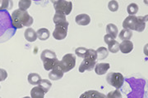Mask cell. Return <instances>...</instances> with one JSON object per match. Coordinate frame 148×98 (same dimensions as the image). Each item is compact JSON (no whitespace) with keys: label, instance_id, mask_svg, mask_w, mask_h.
<instances>
[{"label":"cell","instance_id":"6da1fadb","mask_svg":"<svg viewBox=\"0 0 148 98\" xmlns=\"http://www.w3.org/2000/svg\"><path fill=\"white\" fill-rule=\"evenodd\" d=\"M12 25L15 29H22L23 27L32 26L34 22L33 17L30 16L27 11H21L19 8L13 11L11 16Z\"/></svg>","mask_w":148,"mask_h":98},{"label":"cell","instance_id":"7a4b0ae2","mask_svg":"<svg viewBox=\"0 0 148 98\" xmlns=\"http://www.w3.org/2000/svg\"><path fill=\"white\" fill-rule=\"evenodd\" d=\"M40 59L43 62L45 70L47 71H50L53 68L58 67L59 61L57 58L55 52L51 50L45 49L40 54Z\"/></svg>","mask_w":148,"mask_h":98},{"label":"cell","instance_id":"3957f363","mask_svg":"<svg viewBox=\"0 0 148 98\" xmlns=\"http://www.w3.org/2000/svg\"><path fill=\"white\" fill-rule=\"evenodd\" d=\"M76 66V56L72 53L64 55L61 61L58 62V67L64 73L72 70Z\"/></svg>","mask_w":148,"mask_h":98},{"label":"cell","instance_id":"277c9868","mask_svg":"<svg viewBox=\"0 0 148 98\" xmlns=\"http://www.w3.org/2000/svg\"><path fill=\"white\" fill-rule=\"evenodd\" d=\"M106 81L110 86L114 88L119 89L122 88L124 83V77L123 75L118 72L109 73L106 76Z\"/></svg>","mask_w":148,"mask_h":98},{"label":"cell","instance_id":"5b68a950","mask_svg":"<svg viewBox=\"0 0 148 98\" xmlns=\"http://www.w3.org/2000/svg\"><path fill=\"white\" fill-rule=\"evenodd\" d=\"M53 7L55 12L69 16L73 10V3L66 0H60L53 3Z\"/></svg>","mask_w":148,"mask_h":98},{"label":"cell","instance_id":"8992f818","mask_svg":"<svg viewBox=\"0 0 148 98\" xmlns=\"http://www.w3.org/2000/svg\"><path fill=\"white\" fill-rule=\"evenodd\" d=\"M69 24L55 25L53 32V37L56 40H63L68 35V29Z\"/></svg>","mask_w":148,"mask_h":98},{"label":"cell","instance_id":"52a82bcc","mask_svg":"<svg viewBox=\"0 0 148 98\" xmlns=\"http://www.w3.org/2000/svg\"><path fill=\"white\" fill-rule=\"evenodd\" d=\"M95 64H96V62L95 61L90 60L88 58H83V61L81 63L78 70L80 73H84L86 70L91 71L95 67Z\"/></svg>","mask_w":148,"mask_h":98},{"label":"cell","instance_id":"ba28073f","mask_svg":"<svg viewBox=\"0 0 148 98\" xmlns=\"http://www.w3.org/2000/svg\"><path fill=\"white\" fill-rule=\"evenodd\" d=\"M137 21H138V17L136 16L129 15L125 18V20L123 22V29H128L130 30H134Z\"/></svg>","mask_w":148,"mask_h":98},{"label":"cell","instance_id":"9c48e42d","mask_svg":"<svg viewBox=\"0 0 148 98\" xmlns=\"http://www.w3.org/2000/svg\"><path fill=\"white\" fill-rule=\"evenodd\" d=\"M75 21L78 26H86L90 24V17L86 13H82V14H79L76 16Z\"/></svg>","mask_w":148,"mask_h":98},{"label":"cell","instance_id":"30bf717a","mask_svg":"<svg viewBox=\"0 0 148 98\" xmlns=\"http://www.w3.org/2000/svg\"><path fill=\"white\" fill-rule=\"evenodd\" d=\"M110 67V66L109 63H98V64H95L94 69H95V72L96 74L103 75L107 73Z\"/></svg>","mask_w":148,"mask_h":98},{"label":"cell","instance_id":"8fae6325","mask_svg":"<svg viewBox=\"0 0 148 98\" xmlns=\"http://www.w3.org/2000/svg\"><path fill=\"white\" fill-rule=\"evenodd\" d=\"M133 49V43L130 40H123L119 43V50L123 54H127L131 52Z\"/></svg>","mask_w":148,"mask_h":98},{"label":"cell","instance_id":"7c38bea8","mask_svg":"<svg viewBox=\"0 0 148 98\" xmlns=\"http://www.w3.org/2000/svg\"><path fill=\"white\" fill-rule=\"evenodd\" d=\"M64 73L58 67L53 68V70H51L50 72L49 73V78L53 81H57L64 77Z\"/></svg>","mask_w":148,"mask_h":98},{"label":"cell","instance_id":"4fadbf2b","mask_svg":"<svg viewBox=\"0 0 148 98\" xmlns=\"http://www.w3.org/2000/svg\"><path fill=\"white\" fill-rule=\"evenodd\" d=\"M24 37L27 39V41L30 42V43H33L37 39L36 31H35L34 29L29 27L24 32Z\"/></svg>","mask_w":148,"mask_h":98},{"label":"cell","instance_id":"5bb4252c","mask_svg":"<svg viewBox=\"0 0 148 98\" xmlns=\"http://www.w3.org/2000/svg\"><path fill=\"white\" fill-rule=\"evenodd\" d=\"M37 34V39L41 40V41H45L47 40L48 39L50 36V32L49 30L46 29V28H41V29H39L36 31Z\"/></svg>","mask_w":148,"mask_h":98},{"label":"cell","instance_id":"9a60e30c","mask_svg":"<svg viewBox=\"0 0 148 98\" xmlns=\"http://www.w3.org/2000/svg\"><path fill=\"white\" fill-rule=\"evenodd\" d=\"M146 18H147V16H146V17L138 16V21H137V24H136L134 30H136L138 33H141V32H143L145 30V28H146V21H147V20H145Z\"/></svg>","mask_w":148,"mask_h":98},{"label":"cell","instance_id":"2e32d148","mask_svg":"<svg viewBox=\"0 0 148 98\" xmlns=\"http://www.w3.org/2000/svg\"><path fill=\"white\" fill-rule=\"evenodd\" d=\"M53 23L55 25H63V24H69V21L66 19V16L62 13H58L55 12L53 16Z\"/></svg>","mask_w":148,"mask_h":98},{"label":"cell","instance_id":"e0dca14e","mask_svg":"<svg viewBox=\"0 0 148 98\" xmlns=\"http://www.w3.org/2000/svg\"><path fill=\"white\" fill-rule=\"evenodd\" d=\"M45 93L40 86H36L31 90V97L32 98H43Z\"/></svg>","mask_w":148,"mask_h":98},{"label":"cell","instance_id":"ac0fdd59","mask_svg":"<svg viewBox=\"0 0 148 98\" xmlns=\"http://www.w3.org/2000/svg\"><path fill=\"white\" fill-rule=\"evenodd\" d=\"M106 97L105 94L99 93L95 90H90L81 95V97Z\"/></svg>","mask_w":148,"mask_h":98},{"label":"cell","instance_id":"d6986e66","mask_svg":"<svg viewBox=\"0 0 148 98\" xmlns=\"http://www.w3.org/2000/svg\"><path fill=\"white\" fill-rule=\"evenodd\" d=\"M40 80H41V77L37 73H31L28 75V82L32 85H38Z\"/></svg>","mask_w":148,"mask_h":98},{"label":"cell","instance_id":"ffe728a7","mask_svg":"<svg viewBox=\"0 0 148 98\" xmlns=\"http://www.w3.org/2000/svg\"><path fill=\"white\" fill-rule=\"evenodd\" d=\"M132 35H133V34H132V30H130L128 29H123L120 31L119 37L122 41H123V40H130Z\"/></svg>","mask_w":148,"mask_h":98},{"label":"cell","instance_id":"44dd1931","mask_svg":"<svg viewBox=\"0 0 148 98\" xmlns=\"http://www.w3.org/2000/svg\"><path fill=\"white\" fill-rule=\"evenodd\" d=\"M97 54V60H104L109 56V51L108 49L104 47H100L97 50H95Z\"/></svg>","mask_w":148,"mask_h":98},{"label":"cell","instance_id":"7402d4cb","mask_svg":"<svg viewBox=\"0 0 148 98\" xmlns=\"http://www.w3.org/2000/svg\"><path fill=\"white\" fill-rule=\"evenodd\" d=\"M106 32H107V34H110L114 39H116L118 34H119V30H118V27L114 24L110 23V24H108L106 26Z\"/></svg>","mask_w":148,"mask_h":98},{"label":"cell","instance_id":"603a6c76","mask_svg":"<svg viewBox=\"0 0 148 98\" xmlns=\"http://www.w3.org/2000/svg\"><path fill=\"white\" fill-rule=\"evenodd\" d=\"M38 86H40V88H42L45 93H47L49 91V89L51 88V87H52V83L48 79H42L41 78L40 83H38Z\"/></svg>","mask_w":148,"mask_h":98},{"label":"cell","instance_id":"cb8c5ba5","mask_svg":"<svg viewBox=\"0 0 148 98\" xmlns=\"http://www.w3.org/2000/svg\"><path fill=\"white\" fill-rule=\"evenodd\" d=\"M13 7L12 0H1L0 3V11L11 10Z\"/></svg>","mask_w":148,"mask_h":98},{"label":"cell","instance_id":"d4e9b609","mask_svg":"<svg viewBox=\"0 0 148 98\" xmlns=\"http://www.w3.org/2000/svg\"><path fill=\"white\" fill-rule=\"evenodd\" d=\"M108 51H110L112 53H117L119 51V42L114 39L113 41L108 44Z\"/></svg>","mask_w":148,"mask_h":98},{"label":"cell","instance_id":"484cf974","mask_svg":"<svg viewBox=\"0 0 148 98\" xmlns=\"http://www.w3.org/2000/svg\"><path fill=\"white\" fill-rule=\"evenodd\" d=\"M138 10H139L138 5V4H136V3H130V4L127 7V13L130 16L136 15L138 12Z\"/></svg>","mask_w":148,"mask_h":98},{"label":"cell","instance_id":"4316f807","mask_svg":"<svg viewBox=\"0 0 148 98\" xmlns=\"http://www.w3.org/2000/svg\"><path fill=\"white\" fill-rule=\"evenodd\" d=\"M32 5V0H20L18 3L19 9L21 11H27Z\"/></svg>","mask_w":148,"mask_h":98},{"label":"cell","instance_id":"83f0119b","mask_svg":"<svg viewBox=\"0 0 148 98\" xmlns=\"http://www.w3.org/2000/svg\"><path fill=\"white\" fill-rule=\"evenodd\" d=\"M84 58H88L90 60L96 62L97 61V54H96L95 50H94V49H87Z\"/></svg>","mask_w":148,"mask_h":98},{"label":"cell","instance_id":"f1b7e54d","mask_svg":"<svg viewBox=\"0 0 148 98\" xmlns=\"http://www.w3.org/2000/svg\"><path fill=\"white\" fill-rule=\"evenodd\" d=\"M119 3L117 1H115V0H111L108 3V8L112 12L117 11L119 10Z\"/></svg>","mask_w":148,"mask_h":98},{"label":"cell","instance_id":"f546056e","mask_svg":"<svg viewBox=\"0 0 148 98\" xmlns=\"http://www.w3.org/2000/svg\"><path fill=\"white\" fill-rule=\"evenodd\" d=\"M86 51H87V48H85V47H77V48L75 50V54H76L77 57L84 58L85 55H86Z\"/></svg>","mask_w":148,"mask_h":98},{"label":"cell","instance_id":"4dcf8cb0","mask_svg":"<svg viewBox=\"0 0 148 98\" xmlns=\"http://www.w3.org/2000/svg\"><path fill=\"white\" fill-rule=\"evenodd\" d=\"M106 97L109 98H121L122 94L121 93L119 92V90L118 88H116V90L112 91V92H110V93L107 94Z\"/></svg>","mask_w":148,"mask_h":98},{"label":"cell","instance_id":"1f68e13d","mask_svg":"<svg viewBox=\"0 0 148 98\" xmlns=\"http://www.w3.org/2000/svg\"><path fill=\"white\" fill-rule=\"evenodd\" d=\"M8 78V72L4 69H0V82L4 81Z\"/></svg>","mask_w":148,"mask_h":98},{"label":"cell","instance_id":"d6a6232c","mask_svg":"<svg viewBox=\"0 0 148 98\" xmlns=\"http://www.w3.org/2000/svg\"><path fill=\"white\" fill-rule=\"evenodd\" d=\"M114 39H115L112 36V35L109 34H106V35H105V37H104V41H105V43H106V44H109V43H111V42L113 41Z\"/></svg>","mask_w":148,"mask_h":98},{"label":"cell","instance_id":"836d02e7","mask_svg":"<svg viewBox=\"0 0 148 98\" xmlns=\"http://www.w3.org/2000/svg\"><path fill=\"white\" fill-rule=\"evenodd\" d=\"M58 1H60V0H50V2H51V3H56V2H58Z\"/></svg>","mask_w":148,"mask_h":98},{"label":"cell","instance_id":"e575fe53","mask_svg":"<svg viewBox=\"0 0 148 98\" xmlns=\"http://www.w3.org/2000/svg\"><path fill=\"white\" fill-rule=\"evenodd\" d=\"M0 3H1V0H0Z\"/></svg>","mask_w":148,"mask_h":98},{"label":"cell","instance_id":"d590c367","mask_svg":"<svg viewBox=\"0 0 148 98\" xmlns=\"http://www.w3.org/2000/svg\"><path fill=\"white\" fill-rule=\"evenodd\" d=\"M35 1H37V0H35Z\"/></svg>","mask_w":148,"mask_h":98}]
</instances>
